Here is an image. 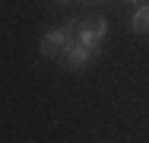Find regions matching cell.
<instances>
[{"label":"cell","mask_w":149,"mask_h":143,"mask_svg":"<svg viewBox=\"0 0 149 143\" xmlns=\"http://www.w3.org/2000/svg\"><path fill=\"white\" fill-rule=\"evenodd\" d=\"M79 38V19H67L60 29H54V32H48V35H41V41H38V51L45 57H54V60H60V54L73 45Z\"/></svg>","instance_id":"cell-1"},{"label":"cell","mask_w":149,"mask_h":143,"mask_svg":"<svg viewBox=\"0 0 149 143\" xmlns=\"http://www.w3.org/2000/svg\"><path fill=\"white\" fill-rule=\"evenodd\" d=\"M108 35V19L105 16H89V19H79V45H86L92 51L102 54V38Z\"/></svg>","instance_id":"cell-2"},{"label":"cell","mask_w":149,"mask_h":143,"mask_svg":"<svg viewBox=\"0 0 149 143\" xmlns=\"http://www.w3.org/2000/svg\"><path fill=\"white\" fill-rule=\"evenodd\" d=\"M98 54V51H92V48H86V45H79V41H73L63 54H60V64L67 67V70H83L86 64H89L92 57Z\"/></svg>","instance_id":"cell-3"},{"label":"cell","mask_w":149,"mask_h":143,"mask_svg":"<svg viewBox=\"0 0 149 143\" xmlns=\"http://www.w3.org/2000/svg\"><path fill=\"white\" fill-rule=\"evenodd\" d=\"M133 32L136 35H149V3H140L133 13Z\"/></svg>","instance_id":"cell-4"},{"label":"cell","mask_w":149,"mask_h":143,"mask_svg":"<svg viewBox=\"0 0 149 143\" xmlns=\"http://www.w3.org/2000/svg\"><path fill=\"white\" fill-rule=\"evenodd\" d=\"M124 3H140V0H124Z\"/></svg>","instance_id":"cell-5"},{"label":"cell","mask_w":149,"mask_h":143,"mask_svg":"<svg viewBox=\"0 0 149 143\" xmlns=\"http://www.w3.org/2000/svg\"><path fill=\"white\" fill-rule=\"evenodd\" d=\"M83 3H95V0H83Z\"/></svg>","instance_id":"cell-6"}]
</instances>
